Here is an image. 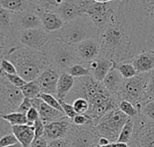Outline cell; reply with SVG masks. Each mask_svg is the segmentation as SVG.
<instances>
[{"instance_id": "cell-37", "label": "cell", "mask_w": 154, "mask_h": 147, "mask_svg": "<svg viewBox=\"0 0 154 147\" xmlns=\"http://www.w3.org/2000/svg\"><path fill=\"white\" fill-rule=\"evenodd\" d=\"M141 114L146 119L154 121V99L150 101L142 110Z\"/></svg>"}, {"instance_id": "cell-54", "label": "cell", "mask_w": 154, "mask_h": 147, "mask_svg": "<svg viewBox=\"0 0 154 147\" xmlns=\"http://www.w3.org/2000/svg\"><path fill=\"white\" fill-rule=\"evenodd\" d=\"M103 147H111V146L109 145V146H103Z\"/></svg>"}, {"instance_id": "cell-34", "label": "cell", "mask_w": 154, "mask_h": 147, "mask_svg": "<svg viewBox=\"0 0 154 147\" xmlns=\"http://www.w3.org/2000/svg\"><path fill=\"white\" fill-rule=\"evenodd\" d=\"M72 106H73L75 111L78 114H81V115H86L89 109V103L88 102L87 100H85L83 98L76 99L72 102Z\"/></svg>"}, {"instance_id": "cell-11", "label": "cell", "mask_w": 154, "mask_h": 147, "mask_svg": "<svg viewBox=\"0 0 154 147\" xmlns=\"http://www.w3.org/2000/svg\"><path fill=\"white\" fill-rule=\"evenodd\" d=\"M66 137L72 147H95L98 145L100 138L94 124L84 126L72 124Z\"/></svg>"}, {"instance_id": "cell-2", "label": "cell", "mask_w": 154, "mask_h": 147, "mask_svg": "<svg viewBox=\"0 0 154 147\" xmlns=\"http://www.w3.org/2000/svg\"><path fill=\"white\" fill-rule=\"evenodd\" d=\"M75 79V85L65 101L72 104L79 98L87 100L89 109L86 115L93 120L96 126L107 112L119 107L122 101L120 97L111 94L102 83L97 82L91 75Z\"/></svg>"}, {"instance_id": "cell-46", "label": "cell", "mask_w": 154, "mask_h": 147, "mask_svg": "<svg viewBox=\"0 0 154 147\" xmlns=\"http://www.w3.org/2000/svg\"><path fill=\"white\" fill-rule=\"evenodd\" d=\"M30 147H49V141L43 137L35 138Z\"/></svg>"}, {"instance_id": "cell-53", "label": "cell", "mask_w": 154, "mask_h": 147, "mask_svg": "<svg viewBox=\"0 0 154 147\" xmlns=\"http://www.w3.org/2000/svg\"><path fill=\"white\" fill-rule=\"evenodd\" d=\"M95 147H103V146H98V145H97V146H96Z\"/></svg>"}, {"instance_id": "cell-49", "label": "cell", "mask_w": 154, "mask_h": 147, "mask_svg": "<svg viewBox=\"0 0 154 147\" xmlns=\"http://www.w3.org/2000/svg\"><path fill=\"white\" fill-rule=\"evenodd\" d=\"M111 147H129L128 144L125 143H121V142H115V143H111L110 144Z\"/></svg>"}, {"instance_id": "cell-13", "label": "cell", "mask_w": 154, "mask_h": 147, "mask_svg": "<svg viewBox=\"0 0 154 147\" xmlns=\"http://www.w3.org/2000/svg\"><path fill=\"white\" fill-rule=\"evenodd\" d=\"M81 64H88L99 57L100 43L98 39H89L74 45Z\"/></svg>"}, {"instance_id": "cell-12", "label": "cell", "mask_w": 154, "mask_h": 147, "mask_svg": "<svg viewBox=\"0 0 154 147\" xmlns=\"http://www.w3.org/2000/svg\"><path fill=\"white\" fill-rule=\"evenodd\" d=\"M129 147H154V121L141 113L134 119V131Z\"/></svg>"}, {"instance_id": "cell-4", "label": "cell", "mask_w": 154, "mask_h": 147, "mask_svg": "<svg viewBox=\"0 0 154 147\" xmlns=\"http://www.w3.org/2000/svg\"><path fill=\"white\" fill-rule=\"evenodd\" d=\"M52 35L60 41L76 45L86 40L98 39L99 33L91 18L88 15H83L66 22L60 30L52 32Z\"/></svg>"}, {"instance_id": "cell-39", "label": "cell", "mask_w": 154, "mask_h": 147, "mask_svg": "<svg viewBox=\"0 0 154 147\" xmlns=\"http://www.w3.org/2000/svg\"><path fill=\"white\" fill-rule=\"evenodd\" d=\"M13 133V126L5 119L0 117V137H3Z\"/></svg>"}, {"instance_id": "cell-24", "label": "cell", "mask_w": 154, "mask_h": 147, "mask_svg": "<svg viewBox=\"0 0 154 147\" xmlns=\"http://www.w3.org/2000/svg\"><path fill=\"white\" fill-rule=\"evenodd\" d=\"M75 81L76 79L70 75L67 72H61L58 85H57V93L56 97L59 101H65L70 91L73 89L75 85Z\"/></svg>"}, {"instance_id": "cell-25", "label": "cell", "mask_w": 154, "mask_h": 147, "mask_svg": "<svg viewBox=\"0 0 154 147\" xmlns=\"http://www.w3.org/2000/svg\"><path fill=\"white\" fill-rule=\"evenodd\" d=\"M1 8L13 13H20L34 7L28 0H0Z\"/></svg>"}, {"instance_id": "cell-32", "label": "cell", "mask_w": 154, "mask_h": 147, "mask_svg": "<svg viewBox=\"0 0 154 147\" xmlns=\"http://www.w3.org/2000/svg\"><path fill=\"white\" fill-rule=\"evenodd\" d=\"M64 2L65 0H39L36 6L42 7L49 11L56 12Z\"/></svg>"}, {"instance_id": "cell-8", "label": "cell", "mask_w": 154, "mask_h": 147, "mask_svg": "<svg viewBox=\"0 0 154 147\" xmlns=\"http://www.w3.org/2000/svg\"><path fill=\"white\" fill-rule=\"evenodd\" d=\"M14 37L16 46L32 49L42 53L45 52L53 39L52 33L42 28L15 31Z\"/></svg>"}, {"instance_id": "cell-21", "label": "cell", "mask_w": 154, "mask_h": 147, "mask_svg": "<svg viewBox=\"0 0 154 147\" xmlns=\"http://www.w3.org/2000/svg\"><path fill=\"white\" fill-rule=\"evenodd\" d=\"M132 64L138 74H149L154 71V53L143 51L138 54Z\"/></svg>"}, {"instance_id": "cell-51", "label": "cell", "mask_w": 154, "mask_h": 147, "mask_svg": "<svg viewBox=\"0 0 154 147\" xmlns=\"http://www.w3.org/2000/svg\"><path fill=\"white\" fill-rule=\"evenodd\" d=\"M28 1H29L32 5L36 6V5H37V4H38V1H39V0H28Z\"/></svg>"}, {"instance_id": "cell-17", "label": "cell", "mask_w": 154, "mask_h": 147, "mask_svg": "<svg viewBox=\"0 0 154 147\" xmlns=\"http://www.w3.org/2000/svg\"><path fill=\"white\" fill-rule=\"evenodd\" d=\"M72 124H73L72 120L67 117L60 120L45 124L43 137L46 138L48 141L66 137Z\"/></svg>"}, {"instance_id": "cell-22", "label": "cell", "mask_w": 154, "mask_h": 147, "mask_svg": "<svg viewBox=\"0 0 154 147\" xmlns=\"http://www.w3.org/2000/svg\"><path fill=\"white\" fill-rule=\"evenodd\" d=\"M13 133L23 147H30L35 139L34 127L27 124L13 126Z\"/></svg>"}, {"instance_id": "cell-33", "label": "cell", "mask_w": 154, "mask_h": 147, "mask_svg": "<svg viewBox=\"0 0 154 147\" xmlns=\"http://www.w3.org/2000/svg\"><path fill=\"white\" fill-rule=\"evenodd\" d=\"M39 97L44 102H46L48 105H50L51 107H52V108H54V109H56V110H60V111L64 113L63 109L61 107V104H60V101L57 99L56 96L51 95V94H48V93H41Z\"/></svg>"}, {"instance_id": "cell-9", "label": "cell", "mask_w": 154, "mask_h": 147, "mask_svg": "<svg viewBox=\"0 0 154 147\" xmlns=\"http://www.w3.org/2000/svg\"><path fill=\"white\" fill-rule=\"evenodd\" d=\"M122 7V0H115L108 3H94L87 11L100 33L118 14Z\"/></svg>"}, {"instance_id": "cell-48", "label": "cell", "mask_w": 154, "mask_h": 147, "mask_svg": "<svg viewBox=\"0 0 154 147\" xmlns=\"http://www.w3.org/2000/svg\"><path fill=\"white\" fill-rule=\"evenodd\" d=\"M110 144H111V143L109 142L108 139L104 138V137H100V138H99L98 146H109Z\"/></svg>"}, {"instance_id": "cell-16", "label": "cell", "mask_w": 154, "mask_h": 147, "mask_svg": "<svg viewBox=\"0 0 154 147\" xmlns=\"http://www.w3.org/2000/svg\"><path fill=\"white\" fill-rule=\"evenodd\" d=\"M34 10L41 19L42 29L48 32H56L60 30L66 23L56 12L49 11L39 6H35Z\"/></svg>"}, {"instance_id": "cell-30", "label": "cell", "mask_w": 154, "mask_h": 147, "mask_svg": "<svg viewBox=\"0 0 154 147\" xmlns=\"http://www.w3.org/2000/svg\"><path fill=\"white\" fill-rule=\"evenodd\" d=\"M67 73H69L74 78H79V77H85V76L91 75L90 70L85 64L74 65L67 70Z\"/></svg>"}, {"instance_id": "cell-45", "label": "cell", "mask_w": 154, "mask_h": 147, "mask_svg": "<svg viewBox=\"0 0 154 147\" xmlns=\"http://www.w3.org/2000/svg\"><path fill=\"white\" fill-rule=\"evenodd\" d=\"M33 127L35 130V138L42 137L44 135V130H45V124L43 123V121L41 119H38L33 124Z\"/></svg>"}, {"instance_id": "cell-23", "label": "cell", "mask_w": 154, "mask_h": 147, "mask_svg": "<svg viewBox=\"0 0 154 147\" xmlns=\"http://www.w3.org/2000/svg\"><path fill=\"white\" fill-rule=\"evenodd\" d=\"M56 13L65 22H70L84 15L74 0H65V2L58 8Z\"/></svg>"}, {"instance_id": "cell-41", "label": "cell", "mask_w": 154, "mask_h": 147, "mask_svg": "<svg viewBox=\"0 0 154 147\" xmlns=\"http://www.w3.org/2000/svg\"><path fill=\"white\" fill-rule=\"evenodd\" d=\"M19 143L17 138L15 137V136L14 135V133L9 134L7 136H5L3 137L0 138V147H6L9 146H13Z\"/></svg>"}, {"instance_id": "cell-36", "label": "cell", "mask_w": 154, "mask_h": 147, "mask_svg": "<svg viewBox=\"0 0 154 147\" xmlns=\"http://www.w3.org/2000/svg\"><path fill=\"white\" fill-rule=\"evenodd\" d=\"M1 72V71H0ZM1 73H3V72H1ZM3 75L5 76V78L12 84H14V86H16V87H19V88H21V87H23L27 82L23 78V77H21L18 74H15V75H9V74H5V73H3Z\"/></svg>"}, {"instance_id": "cell-42", "label": "cell", "mask_w": 154, "mask_h": 147, "mask_svg": "<svg viewBox=\"0 0 154 147\" xmlns=\"http://www.w3.org/2000/svg\"><path fill=\"white\" fill-rule=\"evenodd\" d=\"M26 118H27V120H28V124H27V125L33 126V124H34L38 119H40L39 111H38L34 107H32V108L26 113Z\"/></svg>"}, {"instance_id": "cell-47", "label": "cell", "mask_w": 154, "mask_h": 147, "mask_svg": "<svg viewBox=\"0 0 154 147\" xmlns=\"http://www.w3.org/2000/svg\"><path fill=\"white\" fill-rule=\"evenodd\" d=\"M148 98L150 101L154 99V72L151 73L150 81H149V87H148Z\"/></svg>"}, {"instance_id": "cell-31", "label": "cell", "mask_w": 154, "mask_h": 147, "mask_svg": "<svg viewBox=\"0 0 154 147\" xmlns=\"http://www.w3.org/2000/svg\"><path fill=\"white\" fill-rule=\"evenodd\" d=\"M118 108L123 113H125L126 116H128L129 118L134 119L135 118H137L141 113L133 103H131L130 101H125V100L121 101Z\"/></svg>"}, {"instance_id": "cell-50", "label": "cell", "mask_w": 154, "mask_h": 147, "mask_svg": "<svg viewBox=\"0 0 154 147\" xmlns=\"http://www.w3.org/2000/svg\"><path fill=\"white\" fill-rule=\"evenodd\" d=\"M93 1H95L96 3H108V2H112L115 0H93Z\"/></svg>"}, {"instance_id": "cell-15", "label": "cell", "mask_w": 154, "mask_h": 147, "mask_svg": "<svg viewBox=\"0 0 154 147\" xmlns=\"http://www.w3.org/2000/svg\"><path fill=\"white\" fill-rule=\"evenodd\" d=\"M34 7L14 13V31L42 28L41 19L38 16V14L35 13Z\"/></svg>"}, {"instance_id": "cell-27", "label": "cell", "mask_w": 154, "mask_h": 147, "mask_svg": "<svg viewBox=\"0 0 154 147\" xmlns=\"http://www.w3.org/2000/svg\"><path fill=\"white\" fill-rule=\"evenodd\" d=\"M21 90L25 98H29L32 100L39 97L40 94L42 93V91L35 81L27 82L23 87H21Z\"/></svg>"}, {"instance_id": "cell-28", "label": "cell", "mask_w": 154, "mask_h": 147, "mask_svg": "<svg viewBox=\"0 0 154 147\" xmlns=\"http://www.w3.org/2000/svg\"><path fill=\"white\" fill-rule=\"evenodd\" d=\"M1 118L7 120L12 126H19V125H26L28 124V120L26 115L18 111L12 112L4 116H0Z\"/></svg>"}, {"instance_id": "cell-6", "label": "cell", "mask_w": 154, "mask_h": 147, "mask_svg": "<svg viewBox=\"0 0 154 147\" xmlns=\"http://www.w3.org/2000/svg\"><path fill=\"white\" fill-rule=\"evenodd\" d=\"M44 54L47 56L50 65L60 72H67L72 66L81 64L77 56L74 45L60 41L54 37Z\"/></svg>"}, {"instance_id": "cell-20", "label": "cell", "mask_w": 154, "mask_h": 147, "mask_svg": "<svg viewBox=\"0 0 154 147\" xmlns=\"http://www.w3.org/2000/svg\"><path fill=\"white\" fill-rule=\"evenodd\" d=\"M124 82H125V79L120 74L119 70L116 68V63H115L114 66L111 68V70L106 76V78L102 82V84L111 94L120 97V94L122 93L123 86H124Z\"/></svg>"}, {"instance_id": "cell-35", "label": "cell", "mask_w": 154, "mask_h": 147, "mask_svg": "<svg viewBox=\"0 0 154 147\" xmlns=\"http://www.w3.org/2000/svg\"><path fill=\"white\" fill-rule=\"evenodd\" d=\"M0 69H1V72H3L5 74H9V75L17 74V70H16L14 65L6 58H1Z\"/></svg>"}, {"instance_id": "cell-43", "label": "cell", "mask_w": 154, "mask_h": 147, "mask_svg": "<svg viewBox=\"0 0 154 147\" xmlns=\"http://www.w3.org/2000/svg\"><path fill=\"white\" fill-rule=\"evenodd\" d=\"M49 147H72L67 137L49 141Z\"/></svg>"}, {"instance_id": "cell-1", "label": "cell", "mask_w": 154, "mask_h": 147, "mask_svg": "<svg viewBox=\"0 0 154 147\" xmlns=\"http://www.w3.org/2000/svg\"><path fill=\"white\" fill-rule=\"evenodd\" d=\"M98 40L99 57L111 59L116 64L132 63L142 53L139 41L125 18L123 3L116 17L99 33Z\"/></svg>"}, {"instance_id": "cell-40", "label": "cell", "mask_w": 154, "mask_h": 147, "mask_svg": "<svg viewBox=\"0 0 154 147\" xmlns=\"http://www.w3.org/2000/svg\"><path fill=\"white\" fill-rule=\"evenodd\" d=\"M72 122H73L74 125H77V126H84V125H88V124H94L93 120L88 116H87V115H81V114H78L72 119Z\"/></svg>"}, {"instance_id": "cell-19", "label": "cell", "mask_w": 154, "mask_h": 147, "mask_svg": "<svg viewBox=\"0 0 154 147\" xmlns=\"http://www.w3.org/2000/svg\"><path fill=\"white\" fill-rule=\"evenodd\" d=\"M115 62L108 58L98 57L88 64L86 66L88 67L91 73V76L97 82L102 83L111 68L114 66Z\"/></svg>"}, {"instance_id": "cell-3", "label": "cell", "mask_w": 154, "mask_h": 147, "mask_svg": "<svg viewBox=\"0 0 154 147\" xmlns=\"http://www.w3.org/2000/svg\"><path fill=\"white\" fill-rule=\"evenodd\" d=\"M1 58H6L11 61L14 65L17 74L26 82L35 81L51 66L44 53L20 46L12 48Z\"/></svg>"}, {"instance_id": "cell-38", "label": "cell", "mask_w": 154, "mask_h": 147, "mask_svg": "<svg viewBox=\"0 0 154 147\" xmlns=\"http://www.w3.org/2000/svg\"><path fill=\"white\" fill-rule=\"evenodd\" d=\"M60 104H61V107H62V109H63V111H64L65 116H66L67 118H69V119L72 120V119L78 115V113L75 111V110H74L72 104L68 103V102H66L65 101H60Z\"/></svg>"}, {"instance_id": "cell-5", "label": "cell", "mask_w": 154, "mask_h": 147, "mask_svg": "<svg viewBox=\"0 0 154 147\" xmlns=\"http://www.w3.org/2000/svg\"><path fill=\"white\" fill-rule=\"evenodd\" d=\"M150 76L151 73L138 74L130 79H125L123 90L120 94L122 101L125 100L130 101L140 112L150 101V99L148 98Z\"/></svg>"}, {"instance_id": "cell-7", "label": "cell", "mask_w": 154, "mask_h": 147, "mask_svg": "<svg viewBox=\"0 0 154 147\" xmlns=\"http://www.w3.org/2000/svg\"><path fill=\"white\" fill-rule=\"evenodd\" d=\"M128 116L123 113L119 108L107 112L97 122L96 128L100 137L109 140L110 143L117 142L122 128L129 120Z\"/></svg>"}, {"instance_id": "cell-29", "label": "cell", "mask_w": 154, "mask_h": 147, "mask_svg": "<svg viewBox=\"0 0 154 147\" xmlns=\"http://www.w3.org/2000/svg\"><path fill=\"white\" fill-rule=\"evenodd\" d=\"M116 68L119 70L120 74L124 77V79H130L135 75H138V72L136 71L134 65L129 63H121V64H116Z\"/></svg>"}, {"instance_id": "cell-10", "label": "cell", "mask_w": 154, "mask_h": 147, "mask_svg": "<svg viewBox=\"0 0 154 147\" xmlns=\"http://www.w3.org/2000/svg\"><path fill=\"white\" fill-rule=\"evenodd\" d=\"M21 88L12 84L0 72V114L1 116L17 111L24 100Z\"/></svg>"}, {"instance_id": "cell-14", "label": "cell", "mask_w": 154, "mask_h": 147, "mask_svg": "<svg viewBox=\"0 0 154 147\" xmlns=\"http://www.w3.org/2000/svg\"><path fill=\"white\" fill-rule=\"evenodd\" d=\"M60 73L52 66H49L35 80L38 84L42 93H48L56 96L57 85Z\"/></svg>"}, {"instance_id": "cell-18", "label": "cell", "mask_w": 154, "mask_h": 147, "mask_svg": "<svg viewBox=\"0 0 154 147\" xmlns=\"http://www.w3.org/2000/svg\"><path fill=\"white\" fill-rule=\"evenodd\" d=\"M32 101H33L32 107H34L39 111L40 119L43 121L44 124L57 121L66 117L63 112L51 107L46 102H44L40 97L33 99Z\"/></svg>"}, {"instance_id": "cell-52", "label": "cell", "mask_w": 154, "mask_h": 147, "mask_svg": "<svg viewBox=\"0 0 154 147\" xmlns=\"http://www.w3.org/2000/svg\"><path fill=\"white\" fill-rule=\"evenodd\" d=\"M6 147H23L20 143H17V144H15V145H13V146H6Z\"/></svg>"}, {"instance_id": "cell-26", "label": "cell", "mask_w": 154, "mask_h": 147, "mask_svg": "<svg viewBox=\"0 0 154 147\" xmlns=\"http://www.w3.org/2000/svg\"><path fill=\"white\" fill-rule=\"evenodd\" d=\"M134 131V119H129V120L125 123V125L122 128V131L119 135L117 142L129 144L132 139Z\"/></svg>"}, {"instance_id": "cell-44", "label": "cell", "mask_w": 154, "mask_h": 147, "mask_svg": "<svg viewBox=\"0 0 154 147\" xmlns=\"http://www.w3.org/2000/svg\"><path fill=\"white\" fill-rule=\"evenodd\" d=\"M33 106V101L32 99H29V98H24V100L23 101L22 104L19 106L17 111L18 112H21V113H23L26 115V113L32 108Z\"/></svg>"}]
</instances>
